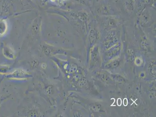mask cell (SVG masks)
<instances>
[{"instance_id":"cell-5","label":"cell","mask_w":156,"mask_h":117,"mask_svg":"<svg viewBox=\"0 0 156 117\" xmlns=\"http://www.w3.org/2000/svg\"><path fill=\"white\" fill-rule=\"evenodd\" d=\"M117 105H119V106H120L122 104V100L120 98H119L117 100Z\"/></svg>"},{"instance_id":"cell-1","label":"cell","mask_w":156,"mask_h":117,"mask_svg":"<svg viewBox=\"0 0 156 117\" xmlns=\"http://www.w3.org/2000/svg\"><path fill=\"white\" fill-rule=\"evenodd\" d=\"M97 3L94 8V13L97 16L119 15V9L112 1L103 0Z\"/></svg>"},{"instance_id":"cell-3","label":"cell","mask_w":156,"mask_h":117,"mask_svg":"<svg viewBox=\"0 0 156 117\" xmlns=\"http://www.w3.org/2000/svg\"><path fill=\"white\" fill-rule=\"evenodd\" d=\"M6 24L5 21H0V35H2L6 31Z\"/></svg>"},{"instance_id":"cell-4","label":"cell","mask_w":156,"mask_h":117,"mask_svg":"<svg viewBox=\"0 0 156 117\" xmlns=\"http://www.w3.org/2000/svg\"><path fill=\"white\" fill-rule=\"evenodd\" d=\"M75 1H77V2H80V3L83 4V5H86L87 3L88 5L89 4L87 0H75Z\"/></svg>"},{"instance_id":"cell-2","label":"cell","mask_w":156,"mask_h":117,"mask_svg":"<svg viewBox=\"0 0 156 117\" xmlns=\"http://www.w3.org/2000/svg\"><path fill=\"white\" fill-rule=\"evenodd\" d=\"M96 22H100L102 26L115 27L121 22H122L119 15H110L106 16H98Z\"/></svg>"},{"instance_id":"cell-7","label":"cell","mask_w":156,"mask_h":117,"mask_svg":"<svg viewBox=\"0 0 156 117\" xmlns=\"http://www.w3.org/2000/svg\"><path fill=\"white\" fill-rule=\"evenodd\" d=\"M102 1H103V0H94V1H95L96 2H99Z\"/></svg>"},{"instance_id":"cell-8","label":"cell","mask_w":156,"mask_h":117,"mask_svg":"<svg viewBox=\"0 0 156 117\" xmlns=\"http://www.w3.org/2000/svg\"><path fill=\"white\" fill-rule=\"evenodd\" d=\"M87 2H88L89 3H91V2L92 1V0H87Z\"/></svg>"},{"instance_id":"cell-6","label":"cell","mask_w":156,"mask_h":117,"mask_svg":"<svg viewBox=\"0 0 156 117\" xmlns=\"http://www.w3.org/2000/svg\"><path fill=\"white\" fill-rule=\"evenodd\" d=\"M127 104H128V100L127 98H125L124 100V105L125 106H127Z\"/></svg>"}]
</instances>
